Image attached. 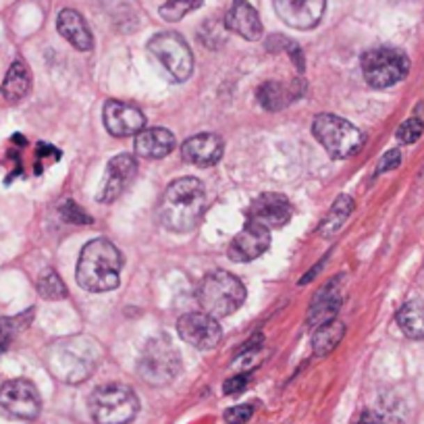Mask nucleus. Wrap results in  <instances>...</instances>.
I'll list each match as a JSON object with an SVG mask.
<instances>
[{
	"label": "nucleus",
	"instance_id": "nucleus-35",
	"mask_svg": "<svg viewBox=\"0 0 424 424\" xmlns=\"http://www.w3.org/2000/svg\"><path fill=\"white\" fill-rule=\"evenodd\" d=\"M248 383H250V375H237V377L225 381L223 391H225V395H237L248 387Z\"/></svg>",
	"mask_w": 424,
	"mask_h": 424
},
{
	"label": "nucleus",
	"instance_id": "nucleus-6",
	"mask_svg": "<svg viewBox=\"0 0 424 424\" xmlns=\"http://www.w3.org/2000/svg\"><path fill=\"white\" fill-rule=\"evenodd\" d=\"M362 75L370 88L383 90L400 84L408 71H410V61L408 56L391 46H379L370 48L362 54L360 58Z\"/></svg>",
	"mask_w": 424,
	"mask_h": 424
},
{
	"label": "nucleus",
	"instance_id": "nucleus-27",
	"mask_svg": "<svg viewBox=\"0 0 424 424\" xmlns=\"http://www.w3.org/2000/svg\"><path fill=\"white\" fill-rule=\"evenodd\" d=\"M36 287H38V293H40L44 299H63V297H67V287H65V283L56 275V271H52V269H46V271L38 277Z\"/></svg>",
	"mask_w": 424,
	"mask_h": 424
},
{
	"label": "nucleus",
	"instance_id": "nucleus-13",
	"mask_svg": "<svg viewBox=\"0 0 424 424\" xmlns=\"http://www.w3.org/2000/svg\"><path fill=\"white\" fill-rule=\"evenodd\" d=\"M291 214H293V206L287 200V196L269 191V194L258 196L252 202V206L248 210V221L258 223L267 229H279L289 223Z\"/></svg>",
	"mask_w": 424,
	"mask_h": 424
},
{
	"label": "nucleus",
	"instance_id": "nucleus-28",
	"mask_svg": "<svg viewBox=\"0 0 424 424\" xmlns=\"http://www.w3.org/2000/svg\"><path fill=\"white\" fill-rule=\"evenodd\" d=\"M204 4V0H166L162 6H160V17L168 23H177L181 21L185 15H189L191 10L200 8Z\"/></svg>",
	"mask_w": 424,
	"mask_h": 424
},
{
	"label": "nucleus",
	"instance_id": "nucleus-29",
	"mask_svg": "<svg viewBox=\"0 0 424 424\" xmlns=\"http://www.w3.org/2000/svg\"><path fill=\"white\" fill-rule=\"evenodd\" d=\"M227 25L225 23H219L214 19L206 21L202 27H200V42L206 46V48H221L227 40Z\"/></svg>",
	"mask_w": 424,
	"mask_h": 424
},
{
	"label": "nucleus",
	"instance_id": "nucleus-17",
	"mask_svg": "<svg viewBox=\"0 0 424 424\" xmlns=\"http://www.w3.org/2000/svg\"><path fill=\"white\" fill-rule=\"evenodd\" d=\"M225 25H227V29H231L233 33H237L250 42L260 40L262 31H265L258 10L248 0H233V4L227 10Z\"/></svg>",
	"mask_w": 424,
	"mask_h": 424
},
{
	"label": "nucleus",
	"instance_id": "nucleus-10",
	"mask_svg": "<svg viewBox=\"0 0 424 424\" xmlns=\"http://www.w3.org/2000/svg\"><path fill=\"white\" fill-rule=\"evenodd\" d=\"M177 331H179V337L187 345H191L196 350H202V352L214 350L219 345L221 337H223L219 318L206 314L204 310L183 314L177 320Z\"/></svg>",
	"mask_w": 424,
	"mask_h": 424
},
{
	"label": "nucleus",
	"instance_id": "nucleus-36",
	"mask_svg": "<svg viewBox=\"0 0 424 424\" xmlns=\"http://www.w3.org/2000/svg\"><path fill=\"white\" fill-rule=\"evenodd\" d=\"M356 424H385V421H383V416H381L379 412L366 410V412L360 414V418H358V423Z\"/></svg>",
	"mask_w": 424,
	"mask_h": 424
},
{
	"label": "nucleus",
	"instance_id": "nucleus-11",
	"mask_svg": "<svg viewBox=\"0 0 424 424\" xmlns=\"http://www.w3.org/2000/svg\"><path fill=\"white\" fill-rule=\"evenodd\" d=\"M0 408L19 421H33L42 408L40 393L33 383L13 379L0 387Z\"/></svg>",
	"mask_w": 424,
	"mask_h": 424
},
{
	"label": "nucleus",
	"instance_id": "nucleus-3",
	"mask_svg": "<svg viewBox=\"0 0 424 424\" xmlns=\"http://www.w3.org/2000/svg\"><path fill=\"white\" fill-rule=\"evenodd\" d=\"M123 258L117 246L109 240H94L90 242L77 262L75 277L77 283L94 293L113 291L119 287V275H121Z\"/></svg>",
	"mask_w": 424,
	"mask_h": 424
},
{
	"label": "nucleus",
	"instance_id": "nucleus-23",
	"mask_svg": "<svg viewBox=\"0 0 424 424\" xmlns=\"http://www.w3.org/2000/svg\"><path fill=\"white\" fill-rule=\"evenodd\" d=\"M352 212H354V200H352L350 196H339V198L333 202V206H331L329 214L324 217V221L320 223L318 235L324 237V240L335 237V235L343 229V225H345V221L350 219Z\"/></svg>",
	"mask_w": 424,
	"mask_h": 424
},
{
	"label": "nucleus",
	"instance_id": "nucleus-16",
	"mask_svg": "<svg viewBox=\"0 0 424 424\" xmlns=\"http://www.w3.org/2000/svg\"><path fill=\"white\" fill-rule=\"evenodd\" d=\"M273 2L283 23L301 31L316 27L327 6V0H273Z\"/></svg>",
	"mask_w": 424,
	"mask_h": 424
},
{
	"label": "nucleus",
	"instance_id": "nucleus-31",
	"mask_svg": "<svg viewBox=\"0 0 424 424\" xmlns=\"http://www.w3.org/2000/svg\"><path fill=\"white\" fill-rule=\"evenodd\" d=\"M61 217H63V221L73 223V225H90L92 223V217L81 206H77L73 200H67L61 206Z\"/></svg>",
	"mask_w": 424,
	"mask_h": 424
},
{
	"label": "nucleus",
	"instance_id": "nucleus-21",
	"mask_svg": "<svg viewBox=\"0 0 424 424\" xmlns=\"http://www.w3.org/2000/svg\"><path fill=\"white\" fill-rule=\"evenodd\" d=\"M177 146L175 136L164 127L141 129L136 138V154L146 160H158L168 156Z\"/></svg>",
	"mask_w": 424,
	"mask_h": 424
},
{
	"label": "nucleus",
	"instance_id": "nucleus-9",
	"mask_svg": "<svg viewBox=\"0 0 424 424\" xmlns=\"http://www.w3.org/2000/svg\"><path fill=\"white\" fill-rule=\"evenodd\" d=\"M148 50L154 54V58L162 65V69L168 73L173 81H185L194 71V54L183 40V36L175 31H162L156 33L148 42Z\"/></svg>",
	"mask_w": 424,
	"mask_h": 424
},
{
	"label": "nucleus",
	"instance_id": "nucleus-4",
	"mask_svg": "<svg viewBox=\"0 0 424 424\" xmlns=\"http://www.w3.org/2000/svg\"><path fill=\"white\" fill-rule=\"evenodd\" d=\"M246 299V287L235 275L227 271L208 273L198 289V301L202 310L214 318L233 314Z\"/></svg>",
	"mask_w": 424,
	"mask_h": 424
},
{
	"label": "nucleus",
	"instance_id": "nucleus-30",
	"mask_svg": "<svg viewBox=\"0 0 424 424\" xmlns=\"http://www.w3.org/2000/svg\"><path fill=\"white\" fill-rule=\"evenodd\" d=\"M27 318H31V310H27L23 314V318L21 316H17V318H0V354L10 345L15 335L25 327Z\"/></svg>",
	"mask_w": 424,
	"mask_h": 424
},
{
	"label": "nucleus",
	"instance_id": "nucleus-18",
	"mask_svg": "<svg viewBox=\"0 0 424 424\" xmlns=\"http://www.w3.org/2000/svg\"><path fill=\"white\" fill-rule=\"evenodd\" d=\"M181 156L189 164L212 166L223 156V140L214 134H198V136L183 141Z\"/></svg>",
	"mask_w": 424,
	"mask_h": 424
},
{
	"label": "nucleus",
	"instance_id": "nucleus-25",
	"mask_svg": "<svg viewBox=\"0 0 424 424\" xmlns=\"http://www.w3.org/2000/svg\"><path fill=\"white\" fill-rule=\"evenodd\" d=\"M398 324L410 339H424V301H408L398 312Z\"/></svg>",
	"mask_w": 424,
	"mask_h": 424
},
{
	"label": "nucleus",
	"instance_id": "nucleus-26",
	"mask_svg": "<svg viewBox=\"0 0 424 424\" xmlns=\"http://www.w3.org/2000/svg\"><path fill=\"white\" fill-rule=\"evenodd\" d=\"M291 98H295L291 88H287L285 84H279V81H267L258 88V102L269 113H277L285 109L291 102Z\"/></svg>",
	"mask_w": 424,
	"mask_h": 424
},
{
	"label": "nucleus",
	"instance_id": "nucleus-8",
	"mask_svg": "<svg viewBox=\"0 0 424 424\" xmlns=\"http://www.w3.org/2000/svg\"><path fill=\"white\" fill-rule=\"evenodd\" d=\"M181 370V358L168 339H150L143 347L138 362V375L148 385L160 387L171 383Z\"/></svg>",
	"mask_w": 424,
	"mask_h": 424
},
{
	"label": "nucleus",
	"instance_id": "nucleus-15",
	"mask_svg": "<svg viewBox=\"0 0 424 424\" xmlns=\"http://www.w3.org/2000/svg\"><path fill=\"white\" fill-rule=\"evenodd\" d=\"M104 127L111 136L115 138H129L138 136L146 127V117L138 107L119 102V100H109L104 104Z\"/></svg>",
	"mask_w": 424,
	"mask_h": 424
},
{
	"label": "nucleus",
	"instance_id": "nucleus-24",
	"mask_svg": "<svg viewBox=\"0 0 424 424\" xmlns=\"http://www.w3.org/2000/svg\"><path fill=\"white\" fill-rule=\"evenodd\" d=\"M343 337H345V324L341 320H337V318L329 320V322L314 329V333H312V350H314L316 356H327L341 343Z\"/></svg>",
	"mask_w": 424,
	"mask_h": 424
},
{
	"label": "nucleus",
	"instance_id": "nucleus-12",
	"mask_svg": "<svg viewBox=\"0 0 424 424\" xmlns=\"http://www.w3.org/2000/svg\"><path fill=\"white\" fill-rule=\"evenodd\" d=\"M136 175H138V162L132 154H119V156L111 158L102 185H100V191H98V200L104 204L115 202L129 187V183L136 179Z\"/></svg>",
	"mask_w": 424,
	"mask_h": 424
},
{
	"label": "nucleus",
	"instance_id": "nucleus-22",
	"mask_svg": "<svg viewBox=\"0 0 424 424\" xmlns=\"http://www.w3.org/2000/svg\"><path fill=\"white\" fill-rule=\"evenodd\" d=\"M29 90H31V71L21 58H17L10 65V69H8V73H6V77L2 81L0 92L8 102H19V100H23L27 96Z\"/></svg>",
	"mask_w": 424,
	"mask_h": 424
},
{
	"label": "nucleus",
	"instance_id": "nucleus-32",
	"mask_svg": "<svg viewBox=\"0 0 424 424\" xmlns=\"http://www.w3.org/2000/svg\"><path fill=\"white\" fill-rule=\"evenodd\" d=\"M424 132V123L418 117H412L408 121H404L398 129V140L402 143H414V141L421 140Z\"/></svg>",
	"mask_w": 424,
	"mask_h": 424
},
{
	"label": "nucleus",
	"instance_id": "nucleus-14",
	"mask_svg": "<svg viewBox=\"0 0 424 424\" xmlns=\"http://www.w3.org/2000/svg\"><path fill=\"white\" fill-rule=\"evenodd\" d=\"M271 246V229L246 221V227L229 244V258L233 262H250L262 256Z\"/></svg>",
	"mask_w": 424,
	"mask_h": 424
},
{
	"label": "nucleus",
	"instance_id": "nucleus-19",
	"mask_svg": "<svg viewBox=\"0 0 424 424\" xmlns=\"http://www.w3.org/2000/svg\"><path fill=\"white\" fill-rule=\"evenodd\" d=\"M341 289H339V277H335L331 283H327L316 297L310 304V312H308V322L316 329L329 320H335L339 308H341Z\"/></svg>",
	"mask_w": 424,
	"mask_h": 424
},
{
	"label": "nucleus",
	"instance_id": "nucleus-1",
	"mask_svg": "<svg viewBox=\"0 0 424 424\" xmlns=\"http://www.w3.org/2000/svg\"><path fill=\"white\" fill-rule=\"evenodd\" d=\"M206 208V191L200 179H175L160 200V221L168 231L187 233L196 229Z\"/></svg>",
	"mask_w": 424,
	"mask_h": 424
},
{
	"label": "nucleus",
	"instance_id": "nucleus-34",
	"mask_svg": "<svg viewBox=\"0 0 424 424\" xmlns=\"http://www.w3.org/2000/svg\"><path fill=\"white\" fill-rule=\"evenodd\" d=\"M400 162H402V152H400L398 148H393V150L385 152V154H383V158L379 160V166H377V175H381V173H387V171H393V168H398V166H400Z\"/></svg>",
	"mask_w": 424,
	"mask_h": 424
},
{
	"label": "nucleus",
	"instance_id": "nucleus-7",
	"mask_svg": "<svg viewBox=\"0 0 424 424\" xmlns=\"http://www.w3.org/2000/svg\"><path fill=\"white\" fill-rule=\"evenodd\" d=\"M312 134L333 158H350L364 146V136L358 127L329 113H322L314 119Z\"/></svg>",
	"mask_w": 424,
	"mask_h": 424
},
{
	"label": "nucleus",
	"instance_id": "nucleus-20",
	"mask_svg": "<svg viewBox=\"0 0 424 424\" xmlns=\"http://www.w3.org/2000/svg\"><path fill=\"white\" fill-rule=\"evenodd\" d=\"M56 29L58 33L77 50H90L94 46V38L92 31L86 23V19L73 10V8H63L56 17Z\"/></svg>",
	"mask_w": 424,
	"mask_h": 424
},
{
	"label": "nucleus",
	"instance_id": "nucleus-2",
	"mask_svg": "<svg viewBox=\"0 0 424 424\" xmlns=\"http://www.w3.org/2000/svg\"><path fill=\"white\" fill-rule=\"evenodd\" d=\"M100 358L98 343L88 335H73L63 341H56L48 352V366L52 375L69 385L88 381Z\"/></svg>",
	"mask_w": 424,
	"mask_h": 424
},
{
	"label": "nucleus",
	"instance_id": "nucleus-33",
	"mask_svg": "<svg viewBox=\"0 0 424 424\" xmlns=\"http://www.w3.org/2000/svg\"><path fill=\"white\" fill-rule=\"evenodd\" d=\"M252 416H254V406H250V404L233 406L225 412V421L229 424H246Z\"/></svg>",
	"mask_w": 424,
	"mask_h": 424
},
{
	"label": "nucleus",
	"instance_id": "nucleus-5",
	"mask_svg": "<svg viewBox=\"0 0 424 424\" xmlns=\"http://www.w3.org/2000/svg\"><path fill=\"white\" fill-rule=\"evenodd\" d=\"M140 410L138 395L132 387L109 383L90 395V414L96 424H129Z\"/></svg>",
	"mask_w": 424,
	"mask_h": 424
}]
</instances>
